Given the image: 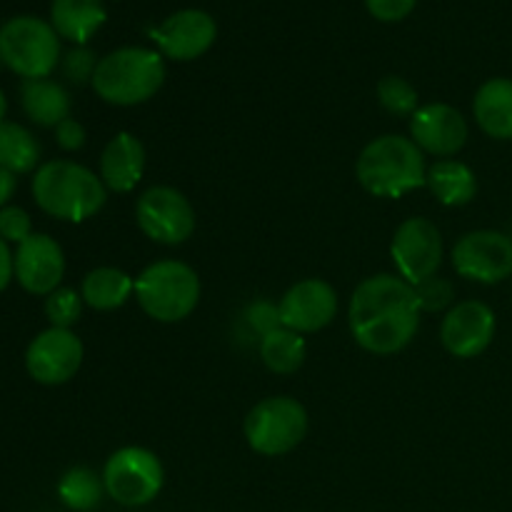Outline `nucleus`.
<instances>
[{
  "instance_id": "obj_1",
  "label": "nucleus",
  "mask_w": 512,
  "mask_h": 512,
  "mask_svg": "<svg viewBox=\"0 0 512 512\" xmlns=\"http://www.w3.org/2000/svg\"><path fill=\"white\" fill-rule=\"evenodd\" d=\"M420 313L418 295L408 280L398 273H378L350 295L348 328L365 353L395 355L418 335Z\"/></svg>"
},
{
  "instance_id": "obj_2",
  "label": "nucleus",
  "mask_w": 512,
  "mask_h": 512,
  "mask_svg": "<svg viewBox=\"0 0 512 512\" xmlns=\"http://www.w3.org/2000/svg\"><path fill=\"white\" fill-rule=\"evenodd\" d=\"M33 200L45 215L65 223H83L108 203V188L98 173L75 160H48L33 175Z\"/></svg>"
},
{
  "instance_id": "obj_3",
  "label": "nucleus",
  "mask_w": 512,
  "mask_h": 512,
  "mask_svg": "<svg viewBox=\"0 0 512 512\" xmlns=\"http://www.w3.org/2000/svg\"><path fill=\"white\" fill-rule=\"evenodd\" d=\"M355 175L365 193L375 198H403L425 185L428 163L425 153L405 135H380L370 140L358 155Z\"/></svg>"
},
{
  "instance_id": "obj_4",
  "label": "nucleus",
  "mask_w": 512,
  "mask_h": 512,
  "mask_svg": "<svg viewBox=\"0 0 512 512\" xmlns=\"http://www.w3.org/2000/svg\"><path fill=\"white\" fill-rule=\"evenodd\" d=\"M165 83V60L158 50L125 45L103 55L93 75V90L103 103L118 108L148 103Z\"/></svg>"
},
{
  "instance_id": "obj_5",
  "label": "nucleus",
  "mask_w": 512,
  "mask_h": 512,
  "mask_svg": "<svg viewBox=\"0 0 512 512\" xmlns=\"http://www.w3.org/2000/svg\"><path fill=\"white\" fill-rule=\"evenodd\" d=\"M135 300L155 323H180L198 308L200 278L183 260H158L135 278Z\"/></svg>"
},
{
  "instance_id": "obj_6",
  "label": "nucleus",
  "mask_w": 512,
  "mask_h": 512,
  "mask_svg": "<svg viewBox=\"0 0 512 512\" xmlns=\"http://www.w3.org/2000/svg\"><path fill=\"white\" fill-rule=\"evenodd\" d=\"M60 58V35L48 20L15 15L0 28V60L23 80L50 78Z\"/></svg>"
},
{
  "instance_id": "obj_7",
  "label": "nucleus",
  "mask_w": 512,
  "mask_h": 512,
  "mask_svg": "<svg viewBox=\"0 0 512 512\" xmlns=\"http://www.w3.org/2000/svg\"><path fill=\"white\" fill-rule=\"evenodd\" d=\"M245 440L265 458H280L298 448L308 435V410L288 395L263 398L245 415Z\"/></svg>"
},
{
  "instance_id": "obj_8",
  "label": "nucleus",
  "mask_w": 512,
  "mask_h": 512,
  "mask_svg": "<svg viewBox=\"0 0 512 512\" xmlns=\"http://www.w3.org/2000/svg\"><path fill=\"white\" fill-rule=\"evenodd\" d=\"M105 495L123 508H143L153 503L165 483V470L158 455L140 445L115 450L103 468Z\"/></svg>"
},
{
  "instance_id": "obj_9",
  "label": "nucleus",
  "mask_w": 512,
  "mask_h": 512,
  "mask_svg": "<svg viewBox=\"0 0 512 512\" xmlns=\"http://www.w3.org/2000/svg\"><path fill=\"white\" fill-rule=\"evenodd\" d=\"M135 223L145 238L160 245H180L195 233V208L178 188L153 185L135 203Z\"/></svg>"
},
{
  "instance_id": "obj_10",
  "label": "nucleus",
  "mask_w": 512,
  "mask_h": 512,
  "mask_svg": "<svg viewBox=\"0 0 512 512\" xmlns=\"http://www.w3.org/2000/svg\"><path fill=\"white\" fill-rule=\"evenodd\" d=\"M390 258L400 278L410 285L438 275L443 265V233L438 223L423 215L403 220L390 243Z\"/></svg>"
},
{
  "instance_id": "obj_11",
  "label": "nucleus",
  "mask_w": 512,
  "mask_h": 512,
  "mask_svg": "<svg viewBox=\"0 0 512 512\" xmlns=\"http://www.w3.org/2000/svg\"><path fill=\"white\" fill-rule=\"evenodd\" d=\"M450 263L470 283H503L512 275V240L498 230H470L453 245Z\"/></svg>"
},
{
  "instance_id": "obj_12",
  "label": "nucleus",
  "mask_w": 512,
  "mask_h": 512,
  "mask_svg": "<svg viewBox=\"0 0 512 512\" xmlns=\"http://www.w3.org/2000/svg\"><path fill=\"white\" fill-rule=\"evenodd\" d=\"M83 340L65 328H48L30 340L25 350V370L40 385H65L83 365Z\"/></svg>"
},
{
  "instance_id": "obj_13",
  "label": "nucleus",
  "mask_w": 512,
  "mask_h": 512,
  "mask_svg": "<svg viewBox=\"0 0 512 512\" xmlns=\"http://www.w3.org/2000/svg\"><path fill=\"white\" fill-rule=\"evenodd\" d=\"M493 308L483 300H463L445 313L440 323V343L453 358L470 360L483 355L495 338Z\"/></svg>"
},
{
  "instance_id": "obj_14",
  "label": "nucleus",
  "mask_w": 512,
  "mask_h": 512,
  "mask_svg": "<svg viewBox=\"0 0 512 512\" xmlns=\"http://www.w3.org/2000/svg\"><path fill=\"white\" fill-rule=\"evenodd\" d=\"M283 328L295 330L300 335L318 333L328 328L338 315V293L323 278L298 280L285 290L278 303Z\"/></svg>"
},
{
  "instance_id": "obj_15",
  "label": "nucleus",
  "mask_w": 512,
  "mask_h": 512,
  "mask_svg": "<svg viewBox=\"0 0 512 512\" xmlns=\"http://www.w3.org/2000/svg\"><path fill=\"white\" fill-rule=\"evenodd\" d=\"M468 138V120L458 108L448 103L420 105L418 113L410 118V140L433 158H453L465 148Z\"/></svg>"
},
{
  "instance_id": "obj_16",
  "label": "nucleus",
  "mask_w": 512,
  "mask_h": 512,
  "mask_svg": "<svg viewBox=\"0 0 512 512\" xmlns=\"http://www.w3.org/2000/svg\"><path fill=\"white\" fill-rule=\"evenodd\" d=\"M218 38V25L213 15L198 8H185L168 15L158 28L153 30V40L163 58L190 63L213 48Z\"/></svg>"
},
{
  "instance_id": "obj_17",
  "label": "nucleus",
  "mask_w": 512,
  "mask_h": 512,
  "mask_svg": "<svg viewBox=\"0 0 512 512\" xmlns=\"http://www.w3.org/2000/svg\"><path fill=\"white\" fill-rule=\"evenodd\" d=\"M13 270L15 280L25 293L48 298L65 278V253L55 238L33 233L28 240L15 245Z\"/></svg>"
},
{
  "instance_id": "obj_18",
  "label": "nucleus",
  "mask_w": 512,
  "mask_h": 512,
  "mask_svg": "<svg viewBox=\"0 0 512 512\" xmlns=\"http://www.w3.org/2000/svg\"><path fill=\"white\" fill-rule=\"evenodd\" d=\"M145 145L133 133H118L100 155V180L110 193H133L145 173Z\"/></svg>"
},
{
  "instance_id": "obj_19",
  "label": "nucleus",
  "mask_w": 512,
  "mask_h": 512,
  "mask_svg": "<svg viewBox=\"0 0 512 512\" xmlns=\"http://www.w3.org/2000/svg\"><path fill=\"white\" fill-rule=\"evenodd\" d=\"M108 20L103 0H53L50 25L63 40L73 45H88Z\"/></svg>"
},
{
  "instance_id": "obj_20",
  "label": "nucleus",
  "mask_w": 512,
  "mask_h": 512,
  "mask_svg": "<svg viewBox=\"0 0 512 512\" xmlns=\"http://www.w3.org/2000/svg\"><path fill=\"white\" fill-rule=\"evenodd\" d=\"M20 105H23V113L28 115L30 123L55 130L63 120L70 118L73 100H70V93L65 90L63 83L38 78L23 80V85H20Z\"/></svg>"
},
{
  "instance_id": "obj_21",
  "label": "nucleus",
  "mask_w": 512,
  "mask_h": 512,
  "mask_svg": "<svg viewBox=\"0 0 512 512\" xmlns=\"http://www.w3.org/2000/svg\"><path fill=\"white\" fill-rule=\"evenodd\" d=\"M473 115L488 138L512 140V80H485L473 98Z\"/></svg>"
},
{
  "instance_id": "obj_22",
  "label": "nucleus",
  "mask_w": 512,
  "mask_h": 512,
  "mask_svg": "<svg viewBox=\"0 0 512 512\" xmlns=\"http://www.w3.org/2000/svg\"><path fill=\"white\" fill-rule=\"evenodd\" d=\"M425 188L433 193L438 203L448 205V208H460L478 195V178L470 165L448 158L430 165L428 175H425Z\"/></svg>"
},
{
  "instance_id": "obj_23",
  "label": "nucleus",
  "mask_w": 512,
  "mask_h": 512,
  "mask_svg": "<svg viewBox=\"0 0 512 512\" xmlns=\"http://www.w3.org/2000/svg\"><path fill=\"white\" fill-rule=\"evenodd\" d=\"M80 295L88 308L98 310V313H110V310L123 308L133 298L135 280L125 270L103 265V268H93L90 273H85Z\"/></svg>"
},
{
  "instance_id": "obj_24",
  "label": "nucleus",
  "mask_w": 512,
  "mask_h": 512,
  "mask_svg": "<svg viewBox=\"0 0 512 512\" xmlns=\"http://www.w3.org/2000/svg\"><path fill=\"white\" fill-rule=\"evenodd\" d=\"M308 358V345L300 333L278 328L260 338V360L275 375H293L303 368Z\"/></svg>"
},
{
  "instance_id": "obj_25",
  "label": "nucleus",
  "mask_w": 512,
  "mask_h": 512,
  "mask_svg": "<svg viewBox=\"0 0 512 512\" xmlns=\"http://www.w3.org/2000/svg\"><path fill=\"white\" fill-rule=\"evenodd\" d=\"M40 143L25 125L5 120L0 123V168L13 175L33 173L40 168Z\"/></svg>"
},
{
  "instance_id": "obj_26",
  "label": "nucleus",
  "mask_w": 512,
  "mask_h": 512,
  "mask_svg": "<svg viewBox=\"0 0 512 512\" xmlns=\"http://www.w3.org/2000/svg\"><path fill=\"white\" fill-rule=\"evenodd\" d=\"M103 495H105L103 475H98L95 470L85 468V465L70 468L58 483L60 503L75 512L95 510L100 505V500H103Z\"/></svg>"
},
{
  "instance_id": "obj_27",
  "label": "nucleus",
  "mask_w": 512,
  "mask_h": 512,
  "mask_svg": "<svg viewBox=\"0 0 512 512\" xmlns=\"http://www.w3.org/2000/svg\"><path fill=\"white\" fill-rule=\"evenodd\" d=\"M378 100L383 110L395 118H413L420 108V95L410 80L400 75H385L378 83Z\"/></svg>"
},
{
  "instance_id": "obj_28",
  "label": "nucleus",
  "mask_w": 512,
  "mask_h": 512,
  "mask_svg": "<svg viewBox=\"0 0 512 512\" xmlns=\"http://www.w3.org/2000/svg\"><path fill=\"white\" fill-rule=\"evenodd\" d=\"M83 295L73 288H63L45 298V318H48L50 328H65L73 330V325L78 323L80 315H83Z\"/></svg>"
},
{
  "instance_id": "obj_29",
  "label": "nucleus",
  "mask_w": 512,
  "mask_h": 512,
  "mask_svg": "<svg viewBox=\"0 0 512 512\" xmlns=\"http://www.w3.org/2000/svg\"><path fill=\"white\" fill-rule=\"evenodd\" d=\"M100 60L95 58L93 50L88 45H75L68 53L60 58V70H63V78L73 85H88L93 83L95 68H98Z\"/></svg>"
},
{
  "instance_id": "obj_30",
  "label": "nucleus",
  "mask_w": 512,
  "mask_h": 512,
  "mask_svg": "<svg viewBox=\"0 0 512 512\" xmlns=\"http://www.w3.org/2000/svg\"><path fill=\"white\" fill-rule=\"evenodd\" d=\"M413 288L415 295H418V305L423 313H440V310L445 308H453L455 290L450 280L433 275V278L423 280V283L413 285Z\"/></svg>"
},
{
  "instance_id": "obj_31",
  "label": "nucleus",
  "mask_w": 512,
  "mask_h": 512,
  "mask_svg": "<svg viewBox=\"0 0 512 512\" xmlns=\"http://www.w3.org/2000/svg\"><path fill=\"white\" fill-rule=\"evenodd\" d=\"M30 235H33V220H30V215L23 208H18V205H5L0 210V238L8 245H20Z\"/></svg>"
},
{
  "instance_id": "obj_32",
  "label": "nucleus",
  "mask_w": 512,
  "mask_h": 512,
  "mask_svg": "<svg viewBox=\"0 0 512 512\" xmlns=\"http://www.w3.org/2000/svg\"><path fill=\"white\" fill-rule=\"evenodd\" d=\"M245 323L255 330V333L263 338V335L273 333V330L283 328V320H280V308L270 300H255L245 308Z\"/></svg>"
},
{
  "instance_id": "obj_33",
  "label": "nucleus",
  "mask_w": 512,
  "mask_h": 512,
  "mask_svg": "<svg viewBox=\"0 0 512 512\" xmlns=\"http://www.w3.org/2000/svg\"><path fill=\"white\" fill-rule=\"evenodd\" d=\"M418 0H365V8L380 23H398L415 10Z\"/></svg>"
},
{
  "instance_id": "obj_34",
  "label": "nucleus",
  "mask_w": 512,
  "mask_h": 512,
  "mask_svg": "<svg viewBox=\"0 0 512 512\" xmlns=\"http://www.w3.org/2000/svg\"><path fill=\"white\" fill-rule=\"evenodd\" d=\"M55 143L65 153H78L88 143V133H85L83 123H78L75 118H68L55 128Z\"/></svg>"
},
{
  "instance_id": "obj_35",
  "label": "nucleus",
  "mask_w": 512,
  "mask_h": 512,
  "mask_svg": "<svg viewBox=\"0 0 512 512\" xmlns=\"http://www.w3.org/2000/svg\"><path fill=\"white\" fill-rule=\"evenodd\" d=\"M15 278V270H13V250L10 245L0 238V293L10 285V280Z\"/></svg>"
},
{
  "instance_id": "obj_36",
  "label": "nucleus",
  "mask_w": 512,
  "mask_h": 512,
  "mask_svg": "<svg viewBox=\"0 0 512 512\" xmlns=\"http://www.w3.org/2000/svg\"><path fill=\"white\" fill-rule=\"evenodd\" d=\"M15 190H18V175L0 168V210H3L5 205H10V198L15 195Z\"/></svg>"
},
{
  "instance_id": "obj_37",
  "label": "nucleus",
  "mask_w": 512,
  "mask_h": 512,
  "mask_svg": "<svg viewBox=\"0 0 512 512\" xmlns=\"http://www.w3.org/2000/svg\"><path fill=\"white\" fill-rule=\"evenodd\" d=\"M5 115H8V98H5V93L0 90V123H5Z\"/></svg>"
}]
</instances>
